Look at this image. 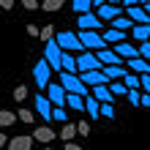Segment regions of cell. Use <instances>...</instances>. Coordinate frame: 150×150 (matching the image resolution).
I'll return each instance as SVG.
<instances>
[{"mask_svg": "<svg viewBox=\"0 0 150 150\" xmlns=\"http://www.w3.org/2000/svg\"><path fill=\"white\" fill-rule=\"evenodd\" d=\"M57 76H60V85H63V90H66V93H76V96H82V98H87V96H90V87H87L76 74H66V71H60Z\"/></svg>", "mask_w": 150, "mask_h": 150, "instance_id": "6da1fadb", "label": "cell"}, {"mask_svg": "<svg viewBox=\"0 0 150 150\" xmlns=\"http://www.w3.org/2000/svg\"><path fill=\"white\" fill-rule=\"evenodd\" d=\"M55 41H57V47L63 49V52H85L79 36H76V33H71V30H57Z\"/></svg>", "mask_w": 150, "mask_h": 150, "instance_id": "7a4b0ae2", "label": "cell"}, {"mask_svg": "<svg viewBox=\"0 0 150 150\" xmlns=\"http://www.w3.org/2000/svg\"><path fill=\"white\" fill-rule=\"evenodd\" d=\"M76 36H79V41H82V47L87 52H98V49L107 47V44H104V36H101L98 30H79Z\"/></svg>", "mask_w": 150, "mask_h": 150, "instance_id": "3957f363", "label": "cell"}, {"mask_svg": "<svg viewBox=\"0 0 150 150\" xmlns=\"http://www.w3.org/2000/svg\"><path fill=\"white\" fill-rule=\"evenodd\" d=\"M44 60H47V63L52 66V71H57V74H60V60H63V49L57 47V41H55V38L44 44Z\"/></svg>", "mask_w": 150, "mask_h": 150, "instance_id": "277c9868", "label": "cell"}, {"mask_svg": "<svg viewBox=\"0 0 150 150\" xmlns=\"http://www.w3.org/2000/svg\"><path fill=\"white\" fill-rule=\"evenodd\" d=\"M76 68H79V74H82V71H101V60L98 57H96L93 55V52H79V55H76Z\"/></svg>", "mask_w": 150, "mask_h": 150, "instance_id": "5b68a950", "label": "cell"}, {"mask_svg": "<svg viewBox=\"0 0 150 150\" xmlns=\"http://www.w3.org/2000/svg\"><path fill=\"white\" fill-rule=\"evenodd\" d=\"M33 79H36V87H49V82H52V66L47 63V60H38L36 63V68H33Z\"/></svg>", "mask_w": 150, "mask_h": 150, "instance_id": "8992f818", "label": "cell"}, {"mask_svg": "<svg viewBox=\"0 0 150 150\" xmlns=\"http://www.w3.org/2000/svg\"><path fill=\"white\" fill-rule=\"evenodd\" d=\"M66 90H63V85L60 82H49V87H47V98H49V104L52 107H66Z\"/></svg>", "mask_w": 150, "mask_h": 150, "instance_id": "52a82bcc", "label": "cell"}, {"mask_svg": "<svg viewBox=\"0 0 150 150\" xmlns=\"http://www.w3.org/2000/svg\"><path fill=\"white\" fill-rule=\"evenodd\" d=\"M123 11H126V16L134 25H147L150 22V14L142 8V3H139V6H123Z\"/></svg>", "mask_w": 150, "mask_h": 150, "instance_id": "ba28073f", "label": "cell"}, {"mask_svg": "<svg viewBox=\"0 0 150 150\" xmlns=\"http://www.w3.org/2000/svg\"><path fill=\"white\" fill-rule=\"evenodd\" d=\"M76 28H79V30H101L104 25H101V19H98V16H96L93 11H87V14H79Z\"/></svg>", "mask_w": 150, "mask_h": 150, "instance_id": "9c48e42d", "label": "cell"}, {"mask_svg": "<svg viewBox=\"0 0 150 150\" xmlns=\"http://www.w3.org/2000/svg\"><path fill=\"white\" fill-rule=\"evenodd\" d=\"M96 16H98V19L104 22H112L115 16H123V6H112V3H104V6H98L96 8Z\"/></svg>", "mask_w": 150, "mask_h": 150, "instance_id": "30bf717a", "label": "cell"}, {"mask_svg": "<svg viewBox=\"0 0 150 150\" xmlns=\"http://www.w3.org/2000/svg\"><path fill=\"white\" fill-rule=\"evenodd\" d=\"M76 76L82 79V82L90 87V90H93V87H98V85H107V82H109V79L104 76L101 71H82V74H76Z\"/></svg>", "mask_w": 150, "mask_h": 150, "instance_id": "8fae6325", "label": "cell"}, {"mask_svg": "<svg viewBox=\"0 0 150 150\" xmlns=\"http://www.w3.org/2000/svg\"><path fill=\"white\" fill-rule=\"evenodd\" d=\"M96 57L101 60V66H123V57H120L115 49H107V47L96 52Z\"/></svg>", "mask_w": 150, "mask_h": 150, "instance_id": "7c38bea8", "label": "cell"}, {"mask_svg": "<svg viewBox=\"0 0 150 150\" xmlns=\"http://www.w3.org/2000/svg\"><path fill=\"white\" fill-rule=\"evenodd\" d=\"M36 115L44 117L47 123H52V104H49L47 96H36Z\"/></svg>", "mask_w": 150, "mask_h": 150, "instance_id": "4fadbf2b", "label": "cell"}, {"mask_svg": "<svg viewBox=\"0 0 150 150\" xmlns=\"http://www.w3.org/2000/svg\"><path fill=\"white\" fill-rule=\"evenodd\" d=\"M33 142H36V139H30V137H25V134H22V137L8 139V145H6V147H8V150H30Z\"/></svg>", "mask_w": 150, "mask_h": 150, "instance_id": "5bb4252c", "label": "cell"}, {"mask_svg": "<svg viewBox=\"0 0 150 150\" xmlns=\"http://www.w3.org/2000/svg\"><path fill=\"white\" fill-rule=\"evenodd\" d=\"M131 38L139 41V44L150 41V22L147 25H134V28H131Z\"/></svg>", "mask_w": 150, "mask_h": 150, "instance_id": "9a60e30c", "label": "cell"}, {"mask_svg": "<svg viewBox=\"0 0 150 150\" xmlns=\"http://www.w3.org/2000/svg\"><path fill=\"white\" fill-rule=\"evenodd\" d=\"M33 139H36V142H44V145H49L52 139H55V131H52L49 126H38L36 131H33Z\"/></svg>", "mask_w": 150, "mask_h": 150, "instance_id": "2e32d148", "label": "cell"}, {"mask_svg": "<svg viewBox=\"0 0 150 150\" xmlns=\"http://www.w3.org/2000/svg\"><path fill=\"white\" fill-rule=\"evenodd\" d=\"M93 98L98 101V104H112V101H115V96L109 93V87H107V85H98V87H93Z\"/></svg>", "mask_w": 150, "mask_h": 150, "instance_id": "e0dca14e", "label": "cell"}, {"mask_svg": "<svg viewBox=\"0 0 150 150\" xmlns=\"http://www.w3.org/2000/svg\"><path fill=\"white\" fill-rule=\"evenodd\" d=\"M128 71H134V74H150V63L145 57H131L128 60Z\"/></svg>", "mask_w": 150, "mask_h": 150, "instance_id": "ac0fdd59", "label": "cell"}, {"mask_svg": "<svg viewBox=\"0 0 150 150\" xmlns=\"http://www.w3.org/2000/svg\"><path fill=\"white\" fill-rule=\"evenodd\" d=\"M101 36H104V44H115V47H117V44H123V41H126V33H123V30H115V28H109V30H104Z\"/></svg>", "mask_w": 150, "mask_h": 150, "instance_id": "d6986e66", "label": "cell"}, {"mask_svg": "<svg viewBox=\"0 0 150 150\" xmlns=\"http://www.w3.org/2000/svg\"><path fill=\"white\" fill-rule=\"evenodd\" d=\"M85 112H87V117L96 120V117H101V104L93 98V96H87L85 98Z\"/></svg>", "mask_w": 150, "mask_h": 150, "instance_id": "ffe728a7", "label": "cell"}, {"mask_svg": "<svg viewBox=\"0 0 150 150\" xmlns=\"http://www.w3.org/2000/svg\"><path fill=\"white\" fill-rule=\"evenodd\" d=\"M60 71H66V74H79V68H76V57H74V55H68V52H63Z\"/></svg>", "mask_w": 150, "mask_h": 150, "instance_id": "44dd1931", "label": "cell"}, {"mask_svg": "<svg viewBox=\"0 0 150 150\" xmlns=\"http://www.w3.org/2000/svg\"><path fill=\"white\" fill-rule=\"evenodd\" d=\"M115 52H117V55L123 57V60H131V57H139V49L137 47H131V44H117V47H115Z\"/></svg>", "mask_w": 150, "mask_h": 150, "instance_id": "7402d4cb", "label": "cell"}, {"mask_svg": "<svg viewBox=\"0 0 150 150\" xmlns=\"http://www.w3.org/2000/svg\"><path fill=\"white\" fill-rule=\"evenodd\" d=\"M101 74H104V76H107L109 82H112V79H123L128 71H126L123 66H104V68H101Z\"/></svg>", "mask_w": 150, "mask_h": 150, "instance_id": "603a6c76", "label": "cell"}, {"mask_svg": "<svg viewBox=\"0 0 150 150\" xmlns=\"http://www.w3.org/2000/svg\"><path fill=\"white\" fill-rule=\"evenodd\" d=\"M66 107L74 109V112H85V98H82V96H76V93H68L66 96Z\"/></svg>", "mask_w": 150, "mask_h": 150, "instance_id": "cb8c5ba5", "label": "cell"}, {"mask_svg": "<svg viewBox=\"0 0 150 150\" xmlns=\"http://www.w3.org/2000/svg\"><path fill=\"white\" fill-rule=\"evenodd\" d=\"M107 87L112 96H128V87L123 85V79H112V82H107Z\"/></svg>", "mask_w": 150, "mask_h": 150, "instance_id": "d4e9b609", "label": "cell"}, {"mask_svg": "<svg viewBox=\"0 0 150 150\" xmlns=\"http://www.w3.org/2000/svg\"><path fill=\"white\" fill-rule=\"evenodd\" d=\"M16 120H19V117H16L14 112H8V109H0V128H11Z\"/></svg>", "mask_w": 150, "mask_h": 150, "instance_id": "484cf974", "label": "cell"}, {"mask_svg": "<svg viewBox=\"0 0 150 150\" xmlns=\"http://www.w3.org/2000/svg\"><path fill=\"white\" fill-rule=\"evenodd\" d=\"M123 85H126L128 90H139V85H142V76H137L134 71H128L126 76H123Z\"/></svg>", "mask_w": 150, "mask_h": 150, "instance_id": "4316f807", "label": "cell"}, {"mask_svg": "<svg viewBox=\"0 0 150 150\" xmlns=\"http://www.w3.org/2000/svg\"><path fill=\"white\" fill-rule=\"evenodd\" d=\"M112 28L126 33V30H131V28H134V22H131L128 16H115V19H112Z\"/></svg>", "mask_w": 150, "mask_h": 150, "instance_id": "83f0119b", "label": "cell"}, {"mask_svg": "<svg viewBox=\"0 0 150 150\" xmlns=\"http://www.w3.org/2000/svg\"><path fill=\"white\" fill-rule=\"evenodd\" d=\"M71 6H74L76 14H87L93 8V0H71Z\"/></svg>", "mask_w": 150, "mask_h": 150, "instance_id": "f1b7e54d", "label": "cell"}, {"mask_svg": "<svg viewBox=\"0 0 150 150\" xmlns=\"http://www.w3.org/2000/svg\"><path fill=\"white\" fill-rule=\"evenodd\" d=\"M74 134H76V126H71V123H66V126H63V131H60V139L71 142V139H74Z\"/></svg>", "mask_w": 150, "mask_h": 150, "instance_id": "f546056e", "label": "cell"}, {"mask_svg": "<svg viewBox=\"0 0 150 150\" xmlns=\"http://www.w3.org/2000/svg\"><path fill=\"white\" fill-rule=\"evenodd\" d=\"M55 36H57V30L52 28V25H47V28H41V36H38V38H41L44 44H47V41H52Z\"/></svg>", "mask_w": 150, "mask_h": 150, "instance_id": "4dcf8cb0", "label": "cell"}, {"mask_svg": "<svg viewBox=\"0 0 150 150\" xmlns=\"http://www.w3.org/2000/svg\"><path fill=\"white\" fill-rule=\"evenodd\" d=\"M52 120L66 123V120H68V112H66V107H52Z\"/></svg>", "mask_w": 150, "mask_h": 150, "instance_id": "1f68e13d", "label": "cell"}, {"mask_svg": "<svg viewBox=\"0 0 150 150\" xmlns=\"http://www.w3.org/2000/svg\"><path fill=\"white\" fill-rule=\"evenodd\" d=\"M63 3H66V0H44L41 8H44V11H57V8H63Z\"/></svg>", "mask_w": 150, "mask_h": 150, "instance_id": "d6a6232c", "label": "cell"}, {"mask_svg": "<svg viewBox=\"0 0 150 150\" xmlns=\"http://www.w3.org/2000/svg\"><path fill=\"white\" fill-rule=\"evenodd\" d=\"M16 117H19L22 123H28V126H30V123L36 120V115H33L30 109H19V112H16Z\"/></svg>", "mask_w": 150, "mask_h": 150, "instance_id": "836d02e7", "label": "cell"}, {"mask_svg": "<svg viewBox=\"0 0 150 150\" xmlns=\"http://www.w3.org/2000/svg\"><path fill=\"white\" fill-rule=\"evenodd\" d=\"M76 134L79 137H87V134H90V123H87V120H79L76 123Z\"/></svg>", "mask_w": 150, "mask_h": 150, "instance_id": "e575fe53", "label": "cell"}, {"mask_svg": "<svg viewBox=\"0 0 150 150\" xmlns=\"http://www.w3.org/2000/svg\"><path fill=\"white\" fill-rule=\"evenodd\" d=\"M128 104H131V107H139V104H142V96H139V90H128Z\"/></svg>", "mask_w": 150, "mask_h": 150, "instance_id": "d590c367", "label": "cell"}, {"mask_svg": "<svg viewBox=\"0 0 150 150\" xmlns=\"http://www.w3.org/2000/svg\"><path fill=\"white\" fill-rule=\"evenodd\" d=\"M25 98H28V87L19 85V87L14 90V101H25Z\"/></svg>", "mask_w": 150, "mask_h": 150, "instance_id": "8d00e7d4", "label": "cell"}, {"mask_svg": "<svg viewBox=\"0 0 150 150\" xmlns=\"http://www.w3.org/2000/svg\"><path fill=\"white\" fill-rule=\"evenodd\" d=\"M139 57H145L147 63H150V41H145V44H139Z\"/></svg>", "mask_w": 150, "mask_h": 150, "instance_id": "74e56055", "label": "cell"}, {"mask_svg": "<svg viewBox=\"0 0 150 150\" xmlns=\"http://www.w3.org/2000/svg\"><path fill=\"white\" fill-rule=\"evenodd\" d=\"M101 117H115V107L112 104H101Z\"/></svg>", "mask_w": 150, "mask_h": 150, "instance_id": "f35d334b", "label": "cell"}, {"mask_svg": "<svg viewBox=\"0 0 150 150\" xmlns=\"http://www.w3.org/2000/svg\"><path fill=\"white\" fill-rule=\"evenodd\" d=\"M22 6L28 8V11H36V8H41V6L36 3V0H22Z\"/></svg>", "mask_w": 150, "mask_h": 150, "instance_id": "ab89813d", "label": "cell"}, {"mask_svg": "<svg viewBox=\"0 0 150 150\" xmlns=\"http://www.w3.org/2000/svg\"><path fill=\"white\" fill-rule=\"evenodd\" d=\"M142 90L150 96V74H142Z\"/></svg>", "mask_w": 150, "mask_h": 150, "instance_id": "60d3db41", "label": "cell"}, {"mask_svg": "<svg viewBox=\"0 0 150 150\" xmlns=\"http://www.w3.org/2000/svg\"><path fill=\"white\" fill-rule=\"evenodd\" d=\"M28 33H30L33 38H38V36H41V28H36V25H28Z\"/></svg>", "mask_w": 150, "mask_h": 150, "instance_id": "b9f144b4", "label": "cell"}, {"mask_svg": "<svg viewBox=\"0 0 150 150\" xmlns=\"http://www.w3.org/2000/svg\"><path fill=\"white\" fill-rule=\"evenodd\" d=\"M14 3H16V0H0V8H6V11H8V8H14Z\"/></svg>", "mask_w": 150, "mask_h": 150, "instance_id": "7bdbcfd3", "label": "cell"}, {"mask_svg": "<svg viewBox=\"0 0 150 150\" xmlns=\"http://www.w3.org/2000/svg\"><path fill=\"white\" fill-rule=\"evenodd\" d=\"M142 107H145V109H150V96H147V93L142 96Z\"/></svg>", "mask_w": 150, "mask_h": 150, "instance_id": "ee69618b", "label": "cell"}, {"mask_svg": "<svg viewBox=\"0 0 150 150\" xmlns=\"http://www.w3.org/2000/svg\"><path fill=\"white\" fill-rule=\"evenodd\" d=\"M6 145H8V139H6V134H3V131H0V150H3Z\"/></svg>", "mask_w": 150, "mask_h": 150, "instance_id": "f6af8a7d", "label": "cell"}, {"mask_svg": "<svg viewBox=\"0 0 150 150\" xmlns=\"http://www.w3.org/2000/svg\"><path fill=\"white\" fill-rule=\"evenodd\" d=\"M66 150H82L79 145H74V142H66Z\"/></svg>", "mask_w": 150, "mask_h": 150, "instance_id": "bcb514c9", "label": "cell"}, {"mask_svg": "<svg viewBox=\"0 0 150 150\" xmlns=\"http://www.w3.org/2000/svg\"><path fill=\"white\" fill-rule=\"evenodd\" d=\"M142 0H123V6H139Z\"/></svg>", "mask_w": 150, "mask_h": 150, "instance_id": "7dc6e473", "label": "cell"}, {"mask_svg": "<svg viewBox=\"0 0 150 150\" xmlns=\"http://www.w3.org/2000/svg\"><path fill=\"white\" fill-rule=\"evenodd\" d=\"M104 3H109V0H93V8H98V6H104Z\"/></svg>", "mask_w": 150, "mask_h": 150, "instance_id": "c3c4849f", "label": "cell"}, {"mask_svg": "<svg viewBox=\"0 0 150 150\" xmlns=\"http://www.w3.org/2000/svg\"><path fill=\"white\" fill-rule=\"evenodd\" d=\"M109 3H112V6H123V0H109Z\"/></svg>", "mask_w": 150, "mask_h": 150, "instance_id": "681fc988", "label": "cell"}, {"mask_svg": "<svg viewBox=\"0 0 150 150\" xmlns=\"http://www.w3.org/2000/svg\"><path fill=\"white\" fill-rule=\"evenodd\" d=\"M142 8H145V11H147V14H150V3H145V6H142Z\"/></svg>", "mask_w": 150, "mask_h": 150, "instance_id": "f907efd6", "label": "cell"}, {"mask_svg": "<svg viewBox=\"0 0 150 150\" xmlns=\"http://www.w3.org/2000/svg\"><path fill=\"white\" fill-rule=\"evenodd\" d=\"M145 3H150V0H142V6H145Z\"/></svg>", "mask_w": 150, "mask_h": 150, "instance_id": "816d5d0a", "label": "cell"}, {"mask_svg": "<svg viewBox=\"0 0 150 150\" xmlns=\"http://www.w3.org/2000/svg\"><path fill=\"white\" fill-rule=\"evenodd\" d=\"M47 150H52V147H47Z\"/></svg>", "mask_w": 150, "mask_h": 150, "instance_id": "f5cc1de1", "label": "cell"}]
</instances>
